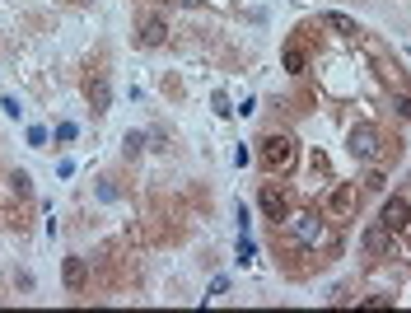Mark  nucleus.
I'll return each instance as SVG.
<instances>
[{
  "label": "nucleus",
  "instance_id": "f257e3e1",
  "mask_svg": "<svg viewBox=\"0 0 411 313\" xmlns=\"http://www.w3.org/2000/svg\"><path fill=\"white\" fill-rule=\"evenodd\" d=\"M351 155L356 159H365V164H374L378 159V150H383V141H378V126L374 122H360V126H351Z\"/></svg>",
  "mask_w": 411,
  "mask_h": 313
},
{
  "label": "nucleus",
  "instance_id": "f03ea898",
  "mask_svg": "<svg viewBox=\"0 0 411 313\" xmlns=\"http://www.w3.org/2000/svg\"><path fill=\"white\" fill-rule=\"evenodd\" d=\"M262 164H267L271 173L290 168L295 164V141H290V136H267V141H262Z\"/></svg>",
  "mask_w": 411,
  "mask_h": 313
},
{
  "label": "nucleus",
  "instance_id": "7ed1b4c3",
  "mask_svg": "<svg viewBox=\"0 0 411 313\" xmlns=\"http://www.w3.org/2000/svg\"><path fill=\"white\" fill-rule=\"evenodd\" d=\"M378 224H383L388 234H402V229L411 224V202H407V197H388L383 211H378Z\"/></svg>",
  "mask_w": 411,
  "mask_h": 313
},
{
  "label": "nucleus",
  "instance_id": "20e7f679",
  "mask_svg": "<svg viewBox=\"0 0 411 313\" xmlns=\"http://www.w3.org/2000/svg\"><path fill=\"white\" fill-rule=\"evenodd\" d=\"M168 43V23H164V14H145L141 19V47H164Z\"/></svg>",
  "mask_w": 411,
  "mask_h": 313
},
{
  "label": "nucleus",
  "instance_id": "39448f33",
  "mask_svg": "<svg viewBox=\"0 0 411 313\" xmlns=\"http://www.w3.org/2000/svg\"><path fill=\"white\" fill-rule=\"evenodd\" d=\"M61 280H66V290H84V280H89L84 258H66V262H61Z\"/></svg>",
  "mask_w": 411,
  "mask_h": 313
},
{
  "label": "nucleus",
  "instance_id": "423d86ee",
  "mask_svg": "<svg viewBox=\"0 0 411 313\" xmlns=\"http://www.w3.org/2000/svg\"><path fill=\"white\" fill-rule=\"evenodd\" d=\"M84 94H89V103H94V112H108L112 108V84H108V79H89V89H84Z\"/></svg>",
  "mask_w": 411,
  "mask_h": 313
},
{
  "label": "nucleus",
  "instance_id": "0eeeda50",
  "mask_svg": "<svg viewBox=\"0 0 411 313\" xmlns=\"http://www.w3.org/2000/svg\"><path fill=\"white\" fill-rule=\"evenodd\" d=\"M257 202H262V211H267L271 220H285V197H280V192L271 187V182L262 187V197H257Z\"/></svg>",
  "mask_w": 411,
  "mask_h": 313
},
{
  "label": "nucleus",
  "instance_id": "6e6552de",
  "mask_svg": "<svg viewBox=\"0 0 411 313\" xmlns=\"http://www.w3.org/2000/svg\"><path fill=\"white\" fill-rule=\"evenodd\" d=\"M295 229H300L304 243H318V234H322V229H318V215H300V220H295Z\"/></svg>",
  "mask_w": 411,
  "mask_h": 313
},
{
  "label": "nucleus",
  "instance_id": "1a4fd4ad",
  "mask_svg": "<svg viewBox=\"0 0 411 313\" xmlns=\"http://www.w3.org/2000/svg\"><path fill=\"white\" fill-rule=\"evenodd\" d=\"M365 248H369V253H383V248H388V229H383V224L365 229Z\"/></svg>",
  "mask_w": 411,
  "mask_h": 313
},
{
  "label": "nucleus",
  "instance_id": "9d476101",
  "mask_svg": "<svg viewBox=\"0 0 411 313\" xmlns=\"http://www.w3.org/2000/svg\"><path fill=\"white\" fill-rule=\"evenodd\" d=\"M322 23H327V28H336V33H356V23L346 19V14H322Z\"/></svg>",
  "mask_w": 411,
  "mask_h": 313
},
{
  "label": "nucleus",
  "instance_id": "9b49d317",
  "mask_svg": "<svg viewBox=\"0 0 411 313\" xmlns=\"http://www.w3.org/2000/svg\"><path fill=\"white\" fill-rule=\"evenodd\" d=\"M351 206H356V187H341L332 197V211H351Z\"/></svg>",
  "mask_w": 411,
  "mask_h": 313
},
{
  "label": "nucleus",
  "instance_id": "f8f14e48",
  "mask_svg": "<svg viewBox=\"0 0 411 313\" xmlns=\"http://www.w3.org/2000/svg\"><path fill=\"white\" fill-rule=\"evenodd\" d=\"M285 70H290V75H300V70H304V52H300V47H285Z\"/></svg>",
  "mask_w": 411,
  "mask_h": 313
},
{
  "label": "nucleus",
  "instance_id": "ddd939ff",
  "mask_svg": "<svg viewBox=\"0 0 411 313\" xmlns=\"http://www.w3.org/2000/svg\"><path fill=\"white\" fill-rule=\"evenodd\" d=\"M10 182H14V192H19V197H28V192H33V178H28V173H10Z\"/></svg>",
  "mask_w": 411,
  "mask_h": 313
},
{
  "label": "nucleus",
  "instance_id": "4468645a",
  "mask_svg": "<svg viewBox=\"0 0 411 313\" xmlns=\"http://www.w3.org/2000/svg\"><path fill=\"white\" fill-rule=\"evenodd\" d=\"M365 187H369V192H383V187H388V178H383V173H378V168H374V173H369V178H365Z\"/></svg>",
  "mask_w": 411,
  "mask_h": 313
},
{
  "label": "nucleus",
  "instance_id": "2eb2a0df",
  "mask_svg": "<svg viewBox=\"0 0 411 313\" xmlns=\"http://www.w3.org/2000/svg\"><path fill=\"white\" fill-rule=\"evenodd\" d=\"M141 145H145V136H136V131L126 136V155H141Z\"/></svg>",
  "mask_w": 411,
  "mask_h": 313
},
{
  "label": "nucleus",
  "instance_id": "dca6fc26",
  "mask_svg": "<svg viewBox=\"0 0 411 313\" xmlns=\"http://www.w3.org/2000/svg\"><path fill=\"white\" fill-rule=\"evenodd\" d=\"M398 112H402V117H411V94H402V103H398Z\"/></svg>",
  "mask_w": 411,
  "mask_h": 313
},
{
  "label": "nucleus",
  "instance_id": "f3484780",
  "mask_svg": "<svg viewBox=\"0 0 411 313\" xmlns=\"http://www.w3.org/2000/svg\"><path fill=\"white\" fill-rule=\"evenodd\" d=\"M178 5H187V10H197V5H201V0H178Z\"/></svg>",
  "mask_w": 411,
  "mask_h": 313
}]
</instances>
